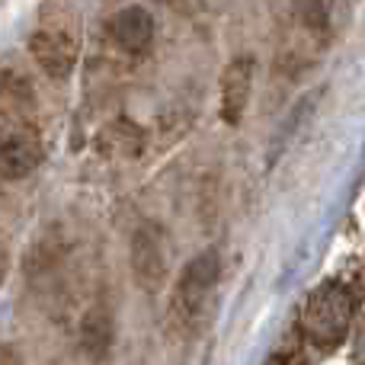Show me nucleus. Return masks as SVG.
Segmentation results:
<instances>
[{
	"mask_svg": "<svg viewBox=\"0 0 365 365\" xmlns=\"http://www.w3.org/2000/svg\"><path fill=\"white\" fill-rule=\"evenodd\" d=\"M141 145H145V135L135 122L128 119H115L96 135V148H100L106 158H138Z\"/></svg>",
	"mask_w": 365,
	"mask_h": 365,
	"instance_id": "9",
	"label": "nucleus"
},
{
	"mask_svg": "<svg viewBox=\"0 0 365 365\" xmlns=\"http://www.w3.org/2000/svg\"><path fill=\"white\" fill-rule=\"evenodd\" d=\"M77 340H81V349L90 362H103L109 356L115 343V321L113 311L106 304H90L81 317V327H77Z\"/></svg>",
	"mask_w": 365,
	"mask_h": 365,
	"instance_id": "8",
	"label": "nucleus"
},
{
	"mask_svg": "<svg viewBox=\"0 0 365 365\" xmlns=\"http://www.w3.org/2000/svg\"><path fill=\"white\" fill-rule=\"evenodd\" d=\"M0 365H23V359H19V353L13 346L0 343Z\"/></svg>",
	"mask_w": 365,
	"mask_h": 365,
	"instance_id": "11",
	"label": "nucleus"
},
{
	"mask_svg": "<svg viewBox=\"0 0 365 365\" xmlns=\"http://www.w3.org/2000/svg\"><path fill=\"white\" fill-rule=\"evenodd\" d=\"M218 279H221V263L215 250L192 257L186 263V269L180 272L170 298V321L182 334H195L205 324L215 302V292H218Z\"/></svg>",
	"mask_w": 365,
	"mask_h": 365,
	"instance_id": "3",
	"label": "nucleus"
},
{
	"mask_svg": "<svg viewBox=\"0 0 365 365\" xmlns=\"http://www.w3.org/2000/svg\"><path fill=\"white\" fill-rule=\"evenodd\" d=\"M298 16L314 32L327 29V6H324V0H298Z\"/></svg>",
	"mask_w": 365,
	"mask_h": 365,
	"instance_id": "10",
	"label": "nucleus"
},
{
	"mask_svg": "<svg viewBox=\"0 0 365 365\" xmlns=\"http://www.w3.org/2000/svg\"><path fill=\"white\" fill-rule=\"evenodd\" d=\"M128 263H132V276L138 282V289L158 292L167 282V247L158 225H141L132 234Z\"/></svg>",
	"mask_w": 365,
	"mask_h": 365,
	"instance_id": "5",
	"label": "nucleus"
},
{
	"mask_svg": "<svg viewBox=\"0 0 365 365\" xmlns=\"http://www.w3.org/2000/svg\"><path fill=\"white\" fill-rule=\"evenodd\" d=\"M356 321V292L353 285L324 282L311 292L308 304L302 311V334L311 346L317 349H336L349 336Z\"/></svg>",
	"mask_w": 365,
	"mask_h": 365,
	"instance_id": "2",
	"label": "nucleus"
},
{
	"mask_svg": "<svg viewBox=\"0 0 365 365\" xmlns=\"http://www.w3.org/2000/svg\"><path fill=\"white\" fill-rule=\"evenodd\" d=\"M356 365H365V327L359 330V340H356Z\"/></svg>",
	"mask_w": 365,
	"mask_h": 365,
	"instance_id": "12",
	"label": "nucleus"
},
{
	"mask_svg": "<svg viewBox=\"0 0 365 365\" xmlns=\"http://www.w3.org/2000/svg\"><path fill=\"white\" fill-rule=\"evenodd\" d=\"M109 38L125 55H145L154 42V16L138 4H128L109 19Z\"/></svg>",
	"mask_w": 365,
	"mask_h": 365,
	"instance_id": "7",
	"label": "nucleus"
},
{
	"mask_svg": "<svg viewBox=\"0 0 365 365\" xmlns=\"http://www.w3.org/2000/svg\"><path fill=\"white\" fill-rule=\"evenodd\" d=\"M42 164V132L29 81L16 68H0V177L26 180Z\"/></svg>",
	"mask_w": 365,
	"mask_h": 365,
	"instance_id": "1",
	"label": "nucleus"
},
{
	"mask_svg": "<svg viewBox=\"0 0 365 365\" xmlns=\"http://www.w3.org/2000/svg\"><path fill=\"white\" fill-rule=\"evenodd\" d=\"M29 55L36 68L51 81H68L81 58V38L71 19H58L42 10V23L29 36Z\"/></svg>",
	"mask_w": 365,
	"mask_h": 365,
	"instance_id": "4",
	"label": "nucleus"
},
{
	"mask_svg": "<svg viewBox=\"0 0 365 365\" xmlns=\"http://www.w3.org/2000/svg\"><path fill=\"white\" fill-rule=\"evenodd\" d=\"M253 93V61L247 55L227 61L225 74H221V96H218V113L225 125H240L247 106H250Z\"/></svg>",
	"mask_w": 365,
	"mask_h": 365,
	"instance_id": "6",
	"label": "nucleus"
},
{
	"mask_svg": "<svg viewBox=\"0 0 365 365\" xmlns=\"http://www.w3.org/2000/svg\"><path fill=\"white\" fill-rule=\"evenodd\" d=\"M4 266H6V253H4V244H0V279H4Z\"/></svg>",
	"mask_w": 365,
	"mask_h": 365,
	"instance_id": "13",
	"label": "nucleus"
}]
</instances>
